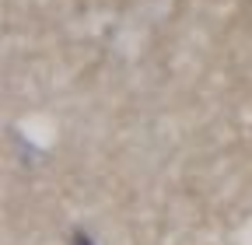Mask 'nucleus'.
I'll return each instance as SVG.
<instances>
[{
  "label": "nucleus",
  "mask_w": 252,
  "mask_h": 245,
  "mask_svg": "<svg viewBox=\"0 0 252 245\" xmlns=\"http://www.w3.org/2000/svg\"><path fill=\"white\" fill-rule=\"evenodd\" d=\"M70 245H91V238H88L84 231H74V238H70Z\"/></svg>",
  "instance_id": "obj_1"
}]
</instances>
